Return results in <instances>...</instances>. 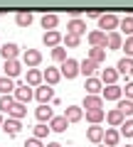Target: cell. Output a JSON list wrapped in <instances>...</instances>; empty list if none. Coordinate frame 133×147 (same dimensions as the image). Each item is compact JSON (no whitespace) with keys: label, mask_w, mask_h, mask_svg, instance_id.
Returning <instances> with one entry per match:
<instances>
[{"label":"cell","mask_w":133,"mask_h":147,"mask_svg":"<svg viewBox=\"0 0 133 147\" xmlns=\"http://www.w3.org/2000/svg\"><path fill=\"white\" fill-rule=\"evenodd\" d=\"M0 125H3V115H0Z\"/></svg>","instance_id":"f6af8a7d"},{"label":"cell","mask_w":133,"mask_h":147,"mask_svg":"<svg viewBox=\"0 0 133 147\" xmlns=\"http://www.w3.org/2000/svg\"><path fill=\"white\" fill-rule=\"evenodd\" d=\"M118 110L123 113V118H131V115H133V100L121 98V100H118Z\"/></svg>","instance_id":"d6a6232c"},{"label":"cell","mask_w":133,"mask_h":147,"mask_svg":"<svg viewBox=\"0 0 133 147\" xmlns=\"http://www.w3.org/2000/svg\"><path fill=\"white\" fill-rule=\"evenodd\" d=\"M84 88H86V96H99L101 93V88H104V84H101V79H86V84H84Z\"/></svg>","instance_id":"8fae6325"},{"label":"cell","mask_w":133,"mask_h":147,"mask_svg":"<svg viewBox=\"0 0 133 147\" xmlns=\"http://www.w3.org/2000/svg\"><path fill=\"white\" fill-rule=\"evenodd\" d=\"M3 130H5V135H10V137H15V135H20V130H22V123L20 120H15V118H8V120H3Z\"/></svg>","instance_id":"277c9868"},{"label":"cell","mask_w":133,"mask_h":147,"mask_svg":"<svg viewBox=\"0 0 133 147\" xmlns=\"http://www.w3.org/2000/svg\"><path fill=\"white\" fill-rule=\"evenodd\" d=\"M86 17H96V20H99V17H101V12H99V10H89V12H86Z\"/></svg>","instance_id":"7bdbcfd3"},{"label":"cell","mask_w":133,"mask_h":147,"mask_svg":"<svg viewBox=\"0 0 133 147\" xmlns=\"http://www.w3.org/2000/svg\"><path fill=\"white\" fill-rule=\"evenodd\" d=\"M123 120H126V118H123V113L118 108H113V110H108V113H106V123H108V125H113V127H118Z\"/></svg>","instance_id":"7402d4cb"},{"label":"cell","mask_w":133,"mask_h":147,"mask_svg":"<svg viewBox=\"0 0 133 147\" xmlns=\"http://www.w3.org/2000/svg\"><path fill=\"white\" fill-rule=\"evenodd\" d=\"M67 32H69V34L81 37V34L86 32V22H84V20H79V17H72V20H69V25H67Z\"/></svg>","instance_id":"ba28073f"},{"label":"cell","mask_w":133,"mask_h":147,"mask_svg":"<svg viewBox=\"0 0 133 147\" xmlns=\"http://www.w3.org/2000/svg\"><path fill=\"white\" fill-rule=\"evenodd\" d=\"M121 132H118V135H123V137H133V118H126V120L121 123Z\"/></svg>","instance_id":"836d02e7"},{"label":"cell","mask_w":133,"mask_h":147,"mask_svg":"<svg viewBox=\"0 0 133 147\" xmlns=\"http://www.w3.org/2000/svg\"><path fill=\"white\" fill-rule=\"evenodd\" d=\"M64 118L69 123H79L81 118H84V110L79 108V105H67V110H64Z\"/></svg>","instance_id":"4fadbf2b"},{"label":"cell","mask_w":133,"mask_h":147,"mask_svg":"<svg viewBox=\"0 0 133 147\" xmlns=\"http://www.w3.org/2000/svg\"><path fill=\"white\" fill-rule=\"evenodd\" d=\"M96 66H99V64H94L91 59H84V61H79V74H84L86 79H91L94 71H96Z\"/></svg>","instance_id":"4316f807"},{"label":"cell","mask_w":133,"mask_h":147,"mask_svg":"<svg viewBox=\"0 0 133 147\" xmlns=\"http://www.w3.org/2000/svg\"><path fill=\"white\" fill-rule=\"evenodd\" d=\"M84 108L86 110L104 108V98H101V96H86V98H84Z\"/></svg>","instance_id":"f546056e"},{"label":"cell","mask_w":133,"mask_h":147,"mask_svg":"<svg viewBox=\"0 0 133 147\" xmlns=\"http://www.w3.org/2000/svg\"><path fill=\"white\" fill-rule=\"evenodd\" d=\"M8 115L15 118V120H22V118L27 115V105H25V103H17V100H15V103H12V108L8 110Z\"/></svg>","instance_id":"d6986e66"},{"label":"cell","mask_w":133,"mask_h":147,"mask_svg":"<svg viewBox=\"0 0 133 147\" xmlns=\"http://www.w3.org/2000/svg\"><path fill=\"white\" fill-rule=\"evenodd\" d=\"M32 20H35V15H32V12H25V10L15 15V22H17L20 27H30V25H32Z\"/></svg>","instance_id":"4dcf8cb0"},{"label":"cell","mask_w":133,"mask_h":147,"mask_svg":"<svg viewBox=\"0 0 133 147\" xmlns=\"http://www.w3.org/2000/svg\"><path fill=\"white\" fill-rule=\"evenodd\" d=\"M126 147H133V145H126Z\"/></svg>","instance_id":"7dc6e473"},{"label":"cell","mask_w":133,"mask_h":147,"mask_svg":"<svg viewBox=\"0 0 133 147\" xmlns=\"http://www.w3.org/2000/svg\"><path fill=\"white\" fill-rule=\"evenodd\" d=\"M25 147H44V145L37 140V137H32V140H27V142H25Z\"/></svg>","instance_id":"b9f144b4"},{"label":"cell","mask_w":133,"mask_h":147,"mask_svg":"<svg viewBox=\"0 0 133 147\" xmlns=\"http://www.w3.org/2000/svg\"><path fill=\"white\" fill-rule=\"evenodd\" d=\"M0 54H3V59H17V54H20V47H17L15 42H8V44H3L0 47Z\"/></svg>","instance_id":"7c38bea8"},{"label":"cell","mask_w":133,"mask_h":147,"mask_svg":"<svg viewBox=\"0 0 133 147\" xmlns=\"http://www.w3.org/2000/svg\"><path fill=\"white\" fill-rule=\"evenodd\" d=\"M35 98L40 100V105H42V103H49V100L54 98L52 86H47V84H44V86H37V91H35Z\"/></svg>","instance_id":"8992f818"},{"label":"cell","mask_w":133,"mask_h":147,"mask_svg":"<svg viewBox=\"0 0 133 147\" xmlns=\"http://www.w3.org/2000/svg\"><path fill=\"white\" fill-rule=\"evenodd\" d=\"M22 61H25L27 66H37V64L42 61V54H40L37 49H27V52L22 54Z\"/></svg>","instance_id":"9a60e30c"},{"label":"cell","mask_w":133,"mask_h":147,"mask_svg":"<svg viewBox=\"0 0 133 147\" xmlns=\"http://www.w3.org/2000/svg\"><path fill=\"white\" fill-rule=\"evenodd\" d=\"M121 49H126V57H133V34L121 44Z\"/></svg>","instance_id":"ab89813d"},{"label":"cell","mask_w":133,"mask_h":147,"mask_svg":"<svg viewBox=\"0 0 133 147\" xmlns=\"http://www.w3.org/2000/svg\"><path fill=\"white\" fill-rule=\"evenodd\" d=\"M106 118V110L104 108H96V110H86V120L91 123V125H99V123Z\"/></svg>","instance_id":"d4e9b609"},{"label":"cell","mask_w":133,"mask_h":147,"mask_svg":"<svg viewBox=\"0 0 133 147\" xmlns=\"http://www.w3.org/2000/svg\"><path fill=\"white\" fill-rule=\"evenodd\" d=\"M67 127H69V120L64 115H57L49 120V130H54V132H67Z\"/></svg>","instance_id":"5bb4252c"},{"label":"cell","mask_w":133,"mask_h":147,"mask_svg":"<svg viewBox=\"0 0 133 147\" xmlns=\"http://www.w3.org/2000/svg\"><path fill=\"white\" fill-rule=\"evenodd\" d=\"M12 103H15V98H12V96H3V98H0V110H3V113H8V110L12 108Z\"/></svg>","instance_id":"8d00e7d4"},{"label":"cell","mask_w":133,"mask_h":147,"mask_svg":"<svg viewBox=\"0 0 133 147\" xmlns=\"http://www.w3.org/2000/svg\"><path fill=\"white\" fill-rule=\"evenodd\" d=\"M118 27H121L126 34H133V15H126L123 20H118Z\"/></svg>","instance_id":"e575fe53"},{"label":"cell","mask_w":133,"mask_h":147,"mask_svg":"<svg viewBox=\"0 0 133 147\" xmlns=\"http://www.w3.org/2000/svg\"><path fill=\"white\" fill-rule=\"evenodd\" d=\"M62 39H64V44H67L69 49L79 47V42H81V37H76V34H69V32H67V37H62Z\"/></svg>","instance_id":"d590c367"},{"label":"cell","mask_w":133,"mask_h":147,"mask_svg":"<svg viewBox=\"0 0 133 147\" xmlns=\"http://www.w3.org/2000/svg\"><path fill=\"white\" fill-rule=\"evenodd\" d=\"M86 39H89L91 47H104V49H106V32L94 30V32H89V34H86Z\"/></svg>","instance_id":"52a82bcc"},{"label":"cell","mask_w":133,"mask_h":147,"mask_svg":"<svg viewBox=\"0 0 133 147\" xmlns=\"http://www.w3.org/2000/svg\"><path fill=\"white\" fill-rule=\"evenodd\" d=\"M86 137H89V142L99 145V142L104 140V127H99V125H91L89 130H86Z\"/></svg>","instance_id":"cb8c5ba5"},{"label":"cell","mask_w":133,"mask_h":147,"mask_svg":"<svg viewBox=\"0 0 133 147\" xmlns=\"http://www.w3.org/2000/svg\"><path fill=\"white\" fill-rule=\"evenodd\" d=\"M99 147H106V145H99Z\"/></svg>","instance_id":"bcb514c9"},{"label":"cell","mask_w":133,"mask_h":147,"mask_svg":"<svg viewBox=\"0 0 133 147\" xmlns=\"http://www.w3.org/2000/svg\"><path fill=\"white\" fill-rule=\"evenodd\" d=\"M44 147H62L59 142H49V145H44Z\"/></svg>","instance_id":"ee69618b"},{"label":"cell","mask_w":133,"mask_h":147,"mask_svg":"<svg viewBox=\"0 0 133 147\" xmlns=\"http://www.w3.org/2000/svg\"><path fill=\"white\" fill-rule=\"evenodd\" d=\"M59 79H62L59 69H47V71H42V81H47V86H54V84H59Z\"/></svg>","instance_id":"603a6c76"},{"label":"cell","mask_w":133,"mask_h":147,"mask_svg":"<svg viewBox=\"0 0 133 147\" xmlns=\"http://www.w3.org/2000/svg\"><path fill=\"white\" fill-rule=\"evenodd\" d=\"M123 93H126V98L128 100H133V84H126V88H121Z\"/></svg>","instance_id":"60d3db41"},{"label":"cell","mask_w":133,"mask_h":147,"mask_svg":"<svg viewBox=\"0 0 133 147\" xmlns=\"http://www.w3.org/2000/svg\"><path fill=\"white\" fill-rule=\"evenodd\" d=\"M118 140H121L118 130H113V127H106V130H104V140L101 142H106V147H116Z\"/></svg>","instance_id":"2e32d148"},{"label":"cell","mask_w":133,"mask_h":147,"mask_svg":"<svg viewBox=\"0 0 133 147\" xmlns=\"http://www.w3.org/2000/svg\"><path fill=\"white\" fill-rule=\"evenodd\" d=\"M12 93H15V100H17V103H25V105L35 98V91H32V86H27V84L15 86V91H12Z\"/></svg>","instance_id":"6da1fadb"},{"label":"cell","mask_w":133,"mask_h":147,"mask_svg":"<svg viewBox=\"0 0 133 147\" xmlns=\"http://www.w3.org/2000/svg\"><path fill=\"white\" fill-rule=\"evenodd\" d=\"M40 22H42V27H44V30H54V27H57L59 25V15H54V12H49V15H47V12H44V15H42V20H40Z\"/></svg>","instance_id":"83f0119b"},{"label":"cell","mask_w":133,"mask_h":147,"mask_svg":"<svg viewBox=\"0 0 133 147\" xmlns=\"http://www.w3.org/2000/svg\"><path fill=\"white\" fill-rule=\"evenodd\" d=\"M116 71H118V76H128V74H133V57H123L121 61L116 64Z\"/></svg>","instance_id":"e0dca14e"},{"label":"cell","mask_w":133,"mask_h":147,"mask_svg":"<svg viewBox=\"0 0 133 147\" xmlns=\"http://www.w3.org/2000/svg\"><path fill=\"white\" fill-rule=\"evenodd\" d=\"M121 44H123V37L118 32H108L106 34V49H121Z\"/></svg>","instance_id":"484cf974"},{"label":"cell","mask_w":133,"mask_h":147,"mask_svg":"<svg viewBox=\"0 0 133 147\" xmlns=\"http://www.w3.org/2000/svg\"><path fill=\"white\" fill-rule=\"evenodd\" d=\"M35 115H37V120H40V123H49V120L54 118V113H52V108H49L47 103H42L37 110H35Z\"/></svg>","instance_id":"ac0fdd59"},{"label":"cell","mask_w":133,"mask_h":147,"mask_svg":"<svg viewBox=\"0 0 133 147\" xmlns=\"http://www.w3.org/2000/svg\"><path fill=\"white\" fill-rule=\"evenodd\" d=\"M3 71H5V76H8V79H15V76H20L22 64L17 61V59H8V61H5V66H3Z\"/></svg>","instance_id":"5b68a950"},{"label":"cell","mask_w":133,"mask_h":147,"mask_svg":"<svg viewBox=\"0 0 133 147\" xmlns=\"http://www.w3.org/2000/svg\"><path fill=\"white\" fill-rule=\"evenodd\" d=\"M99 27H101V32H113V30H116V27H118V17L116 15H113V12H108V15H101V17H99Z\"/></svg>","instance_id":"3957f363"},{"label":"cell","mask_w":133,"mask_h":147,"mask_svg":"<svg viewBox=\"0 0 133 147\" xmlns=\"http://www.w3.org/2000/svg\"><path fill=\"white\" fill-rule=\"evenodd\" d=\"M86 59H91L94 64H104V61H106V49H104V47H91Z\"/></svg>","instance_id":"ffe728a7"},{"label":"cell","mask_w":133,"mask_h":147,"mask_svg":"<svg viewBox=\"0 0 133 147\" xmlns=\"http://www.w3.org/2000/svg\"><path fill=\"white\" fill-rule=\"evenodd\" d=\"M52 59L54 61H64V59H67V49L64 47H54L52 49Z\"/></svg>","instance_id":"f35d334b"},{"label":"cell","mask_w":133,"mask_h":147,"mask_svg":"<svg viewBox=\"0 0 133 147\" xmlns=\"http://www.w3.org/2000/svg\"><path fill=\"white\" fill-rule=\"evenodd\" d=\"M25 84L27 86H40V84H42V71H40V69H27Z\"/></svg>","instance_id":"44dd1931"},{"label":"cell","mask_w":133,"mask_h":147,"mask_svg":"<svg viewBox=\"0 0 133 147\" xmlns=\"http://www.w3.org/2000/svg\"><path fill=\"white\" fill-rule=\"evenodd\" d=\"M59 42H62V34H59L57 30H49V32H44V37H42V44H44V47L54 49V47H59Z\"/></svg>","instance_id":"30bf717a"},{"label":"cell","mask_w":133,"mask_h":147,"mask_svg":"<svg viewBox=\"0 0 133 147\" xmlns=\"http://www.w3.org/2000/svg\"><path fill=\"white\" fill-rule=\"evenodd\" d=\"M121 96H123V91H121V86H116V84L101 88V98H106V100H121Z\"/></svg>","instance_id":"9c48e42d"},{"label":"cell","mask_w":133,"mask_h":147,"mask_svg":"<svg viewBox=\"0 0 133 147\" xmlns=\"http://www.w3.org/2000/svg\"><path fill=\"white\" fill-rule=\"evenodd\" d=\"M116 79H118V71H116V69H104V71H101V84L104 86H111V84H116Z\"/></svg>","instance_id":"f1b7e54d"},{"label":"cell","mask_w":133,"mask_h":147,"mask_svg":"<svg viewBox=\"0 0 133 147\" xmlns=\"http://www.w3.org/2000/svg\"><path fill=\"white\" fill-rule=\"evenodd\" d=\"M47 132H49V127L44 125V123L35 125V137H37V140H44V137H47Z\"/></svg>","instance_id":"74e56055"},{"label":"cell","mask_w":133,"mask_h":147,"mask_svg":"<svg viewBox=\"0 0 133 147\" xmlns=\"http://www.w3.org/2000/svg\"><path fill=\"white\" fill-rule=\"evenodd\" d=\"M12 91H15L12 79H8V76H0V93H3V96H10Z\"/></svg>","instance_id":"1f68e13d"},{"label":"cell","mask_w":133,"mask_h":147,"mask_svg":"<svg viewBox=\"0 0 133 147\" xmlns=\"http://www.w3.org/2000/svg\"><path fill=\"white\" fill-rule=\"evenodd\" d=\"M59 74H62V76H67V79H74V76H79V61L67 57V59L62 61V69H59Z\"/></svg>","instance_id":"7a4b0ae2"}]
</instances>
